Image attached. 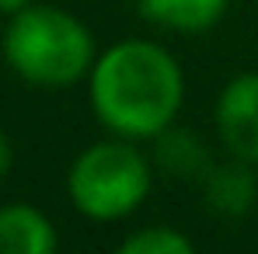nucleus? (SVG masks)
I'll return each instance as SVG.
<instances>
[{"label":"nucleus","instance_id":"obj_1","mask_svg":"<svg viewBox=\"0 0 258 254\" xmlns=\"http://www.w3.org/2000/svg\"><path fill=\"white\" fill-rule=\"evenodd\" d=\"M87 91L105 129L126 139H157L181 108L185 77L164 45L126 39L94 59Z\"/></svg>","mask_w":258,"mask_h":254},{"label":"nucleus","instance_id":"obj_2","mask_svg":"<svg viewBox=\"0 0 258 254\" xmlns=\"http://www.w3.org/2000/svg\"><path fill=\"white\" fill-rule=\"evenodd\" d=\"M4 56L18 77L35 87H70L94 66V39L84 21L59 7L28 4L11 14L4 32Z\"/></svg>","mask_w":258,"mask_h":254},{"label":"nucleus","instance_id":"obj_3","mask_svg":"<svg viewBox=\"0 0 258 254\" xmlns=\"http://www.w3.org/2000/svg\"><path fill=\"white\" fill-rule=\"evenodd\" d=\"M150 160L140 146H133L126 136L105 139L87 146L74 160L67 174V192L74 209L87 219H122L143 206L150 192Z\"/></svg>","mask_w":258,"mask_h":254},{"label":"nucleus","instance_id":"obj_4","mask_svg":"<svg viewBox=\"0 0 258 254\" xmlns=\"http://www.w3.org/2000/svg\"><path fill=\"white\" fill-rule=\"evenodd\" d=\"M216 132L230 157L258 164V73H241L216 98Z\"/></svg>","mask_w":258,"mask_h":254},{"label":"nucleus","instance_id":"obj_5","mask_svg":"<svg viewBox=\"0 0 258 254\" xmlns=\"http://www.w3.org/2000/svg\"><path fill=\"white\" fill-rule=\"evenodd\" d=\"M56 251V230L32 206L0 209V254H49Z\"/></svg>","mask_w":258,"mask_h":254},{"label":"nucleus","instance_id":"obj_6","mask_svg":"<svg viewBox=\"0 0 258 254\" xmlns=\"http://www.w3.org/2000/svg\"><path fill=\"white\" fill-rule=\"evenodd\" d=\"M140 14L150 25L199 35L227 14V0H140Z\"/></svg>","mask_w":258,"mask_h":254},{"label":"nucleus","instance_id":"obj_7","mask_svg":"<svg viewBox=\"0 0 258 254\" xmlns=\"http://www.w3.org/2000/svg\"><path fill=\"white\" fill-rule=\"evenodd\" d=\"M255 164L248 160H237L234 164H223L206 174V202L210 209H216L220 216H244L255 202V174H251Z\"/></svg>","mask_w":258,"mask_h":254},{"label":"nucleus","instance_id":"obj_8","mask_svg":"<svg viewBox=\"0 0 258 254\" xmlns=\"http://www.w3.org/2000/svg\"><path fill=\"white\" fill-rule=\"evenodd\" d=\"M157 164H161V171L185 178V181H206V174L213 171V160H210L203 139L171 126L157 136Z\"/></svg>","mask_w":258,"mask_h":254},{"label":"nucleus","instance_id":"obj_9","mask_svg":"<svg viewBox=\"0 0 258 254\" xmlns=\"http://www.w3.org/2000/svg\"><path fill=\"white\" fill-rule=\"evenodd\" d=\"M122 254H192V240L171 226H147L119 244Z\"/></svg>","mask_w":258,"mask_h":254},{"label":"nucleus","instance_id":"obj_10","mask_svg":"<svg viewBox=\"0 0 258 254\" xmlns=\"http://www.w3.org/2000/svg\"><path fill=\"white\" fill-rule=\"evenodd\" d=\"M11 164H14V150H11V139L0 132V178H7Z\"/></svg>","mask_w":258,"mask_h":254},{"label":"nucleus","instance_id":"obj_11","mask_svg":"<svg viewBox=\"0 0 258 254\" xmlns=\"http://www.w3.org/2000/svg\"><path fill=\"white\" fill-rule=\"evenodd\" d=\"M28 4H35V0H0V11H4V14H18V11H25Z\"/></svg>","mask_w":258,"mask_h":254}]
</instances>
